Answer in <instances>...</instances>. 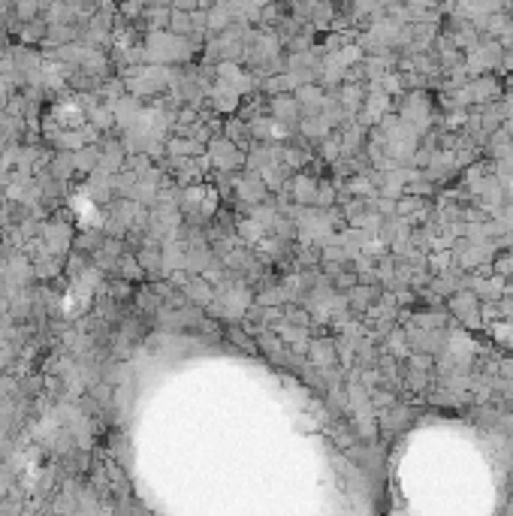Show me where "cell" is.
I'll return each mask as SVG.
<instances>
[{"mask_svg":"<svg viewBox=\"0 0 513 516\" xmlns=\"http://www.w3.org/2000/svg\"><path fill=\"white\" fill-rule=\"evenodd\" d=\"M417 209H423V199L420 197H398V206H396L398 215H410V211H417Z\"/></svg>","mask_w":513,"mask_h":516,"instance_id":"obj_6","label":"cell"},{"mask_svg":"<svg viewBox=\"0 0 513 516\" xmlns=\"http://www.w3.org/2000/svg\"><path fill=\"white\" fill-rule=\"evenodd\" d=\"M181 293H185V299H193L197 305H205V302H212V287L200 281V278H185V284H181Z\"/></svg>","mask_w":513,"mask_h":516,"instance_id":"obj_3","label":"cell"},{"mask_svg":"<svg viewBox=\"0 0 513 516\" xmlns=\"http://www.w3.org/2000/svg\"><path fill=\"white\" fill-rule=\"evenodd\" d=\"M73 163L76 172H94L100 166V145H82L79 151H73Z\"/></svg>","mask_w":513,"mask_h":516,"instance_id":"obj_2","label":"cell"},{"mask_svg":"<svg viewBox=\"0 0 513 516\" xmlns=\"http://www.w3.org/2000/svg\"><path fill=\"white\" fill-rule=\"evenodd\" d=\"M133 254H136V260H139V266H142L145 275H157V272H161V266H163V251L157 248L151 239H145L142 248H136Z\"/></svg>","mask_w":513,"mask_h":516,"instance_id":"obj_1","label":"cell"},{"mask_svg":"<svg viewBox=\"0 0 513 516\" xmlns=\"http://www.w3.org/2000/svg\"><path fill=\"white\" fill-rule=\"evenodd\" d=\"M275 115L284 118V121H293L299 115V106L293 103V100H275Z\"/></svg>","mask_w":513,"mask_h":516,"instance_id":"obj_4","label":"cell"},{"mask_svg":"<svg viewBox=\"0 0 513 516\" xmlns=\"http://www.w3.org/2000/svg\"><path fill=\"white\" fill-rule=\"evenodd\" d=\"M314 347H317V351H314V360L321 363V365H326V363L335 360V347H333V341H317Z\"/></svg>","mask_w":513,"mask_h":516,"instance_id":"obj_5","label":"cell"}]
</instances>
